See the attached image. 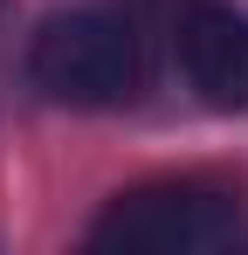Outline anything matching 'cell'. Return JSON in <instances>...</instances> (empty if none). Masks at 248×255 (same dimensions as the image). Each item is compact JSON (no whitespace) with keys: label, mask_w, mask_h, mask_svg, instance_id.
Wrapping results in <instances>:
<instances>
[{"label":"cell","mask_w":248,"mask_h":255,"mask_svg":"<svg viewBox=\"0 0 248 255\" xmlns=\"http://www.w3.org/2000/svg\"><path fill=\"white\" fill-rule=\"evenodd\" d=\"M179 69L207 111H248V14L235 7H186L179 21Z\"/></svg>","instance_id":"3957f363"},{"label":"cell","mask_w":248,"mask_h":255,"mask_svg":"<svg viewBox=\"0 0 248 255\" xmlns=\"http://www.w3.org/2000/svg\"><path fill=\"white\" fill-rule=\"evenodd\" d=\"M97 249H152V255H214L242 242V193L214 179H159L131 186L90 228Z\"/></svg>","instance_id":"6da1fadb"},{"label":"cell","mask_w":248,"mask_h":255,"mask_svg":"<svg viewBox=\"0 0 248 255\" xmlns=\"http://www.w3.org/2000/svg\"><path fill=\"white\" fill-rule=\"evenodd\" d=\"M138 76H145V55H138L131 21L118 14H55L28 42V83L48 104L104 111V104H124Z\"/></svg>","instance_id":"7a4b0ae2"}]
</instances>
